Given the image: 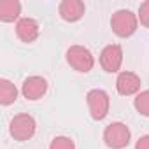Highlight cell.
<instances>
[{"mask_svg":"<svg viewBox=\"0 0 149 149\" xmlns=\"http://www.w3.org/2000/svg\"><path fill=\"white\" fill-rule=\"evenodd\" d=\"M123 63V49L118 44L105 46L100 53V65L105 72H118Z\"/></svg>","mask_w":149,"mask_h":149,"instance_id":"obj_6","label":"cell"},{"mask_svg":"<svg viewBox=\"0 0 149 149\" xmlns=\"http://www.w3.org/2000/svg\"><path fill=\"white\" fill-rule=\"evenodd\" d=\"M49 149H76V144L68 137H54L49 144Z\"/></svg>","mask_w":149,"mask_h":149,"instance_id":"obj_14","label":"cell"},{"mask_svg":"<svg viewBox=\"0 0 149 149\" xmlns=\"http://www.w3.org/2000/svg\"><path fill=\"white\" fill-rule=\"evenodd\" d=\"M133 105H135V109H137L142 116H147V118H149V90L140 91V93L135 97Z\"/></svg>","mask_w":149,"mask_h":149,"instance_id":"obj_13","label":"cell"},{"mask_svg":"<svg viewBox=\"0 0 149 149\" xmlns=\"http://www.w3.org/2000/svg\"><path fill=\"white\" fill-rule=\"evenodd\" d=\"M86 100H88V107H90V112H91V118L100 121L107 116L109 112V95L104 91V90H91L88 91L86 95Z\"/></svg>","mask_w":149,"mask_h":149,"instance_id":"obj_5","label":"cell"},{"mask_svg":"<svg viewBox=\"0 0 149 149\" xmlns=\"http://www.w3.org/2000/svg\"><path fill=\"white\" fill-rule=\"evenodd\" d=\"M67 61L74 70L83 72V74L90 72L95 65V58L91 51L84 46H70L67 49Z\"/></svg>","mask_w":149,"mask_h":149,"instance_id":"obj_2","label":"cell"},{"mask_svg":"<svg viewBox=\"0 0 149 149\" xmlns=\"http://www.w3.org/2000/svg\"><path fill=\"white\" fill-rule=\"evenodd\" d=\"M104 142L111 149H123L130 144V130L125 123H111L104 130Z\"/></svg>","mask_w":149,"mask_h":149,"instance_id":"obj_3","label":"cell"},{"mask_svg":"<svg viewBox=\"0 0 149 149\" xmlns=\"http://www.w3.org/2000/svg\"><path fill=\"white\" fill-rule=\"evenodd\" d=\"M135 149H149V135H144L137 140Z\"/></svg>","mask_w":149,"mask_h":149,"instance_id":"obj_16","label":"cell"},{"mask_svg":"<svg viewBox=\"0 0 149 149\" xmlns=\"http://www.w3.org/2000/svg\"><path fill=\"white\" fill-rule=\"evenodd\" d=\"M137 25H139V18L128 11V9H121V11H116L111 18V28L112 32L118 35V37H130L135 33L137 30Z\"/></svg>","mask_w":149,"mask_h":149,"instance_id":"obj_1","label":"cell"},{"mask_svg":"<svg viewBox=\"0 0 149 149\" xmlns=\"http://www.w3.org/2000/svg\"><path fill=\"white\" fill-rule=\"evenodd\" d=\"M40 26L33 18H21L16 25V33L23 42H33L39 37Z\"/></svg>","mask_w":149,"mask_h":149,"instance_id":"obj_10","label":"cell"},{"mask_svg":"<svg viewBox=\"0 0 149 149\" xmlns=\"http://www.w3.org/2000/svg\"><path fill=\"white\" fill-rule=\"evenodd\" d=\"M16 98H18V88L7 79H0V104L9 105Z\"/></svg>","mask_w":149,"mask_h":149,"instance_id":"obj_12","label":"cell"},{"mask_svg":"<svg viewBox=\"0 0 149 149\" xmlns=\"http://www.w3.org/2000/svg\"><path fill=\"white\" fill-rule=\"evenodd\" d=\"M116 88L119 95L130 97L140 91V77L133 72H119V76L116 79Z\"/></svg>","mask_w":149,"mask_h":149,"instance_id":"obj_8","label":"cell"},{"mask_svg":"<svg viewBox=\"0 0 149 149\" xmlns=\"http://www.w3.org/2000/svg\"><path fill=\"white\" fill-rule=\"evenodd\" d=\"M35 128H37L35 119H33L30 114H18V116L13 118V121H11V125H9L11 135H13L16 140H19V142L32 139V137L35 135Z\"/></svg>","mask_w":149,"mask_h":149,"instance_id":"obj_4","label":"cell"},{"mask_svg":"<svg viewBox=\"0 0 149 149\" xmlns=\"http://www.w3.org/2000/svg\"><path fill=\"white\" fill-rule=\"evenodd\" d=\"M19 13H21V4L18 0H4V2H0V19L2 21L11 23L18 19Z\"/></svg>","mask_w":149,"mask_h":149,"instance_id":"obj_11","label":"cell"},{"mask_svg":"<svg viewBox=\"0 0 149 149\" xmlns=\"http://www.w3.org/2000/svg\"><path fill=\"white\" fill-rule=\"evenodd\" d=\"M46 91H47V81L40 76H30L28 79L23 81L21 93L28 100H39L46 95Z\"/></svg>","mask_w":149,"mask_h":149,"instance_id":"obj_7","label":"cell"},{"mask_svg":"<svg viewBox=\"0 0 149 149\" xmlns=\"http://www.w3.org/2000/svg\"><path fill=\"white\" fill-rule=\"evenodd\" d=\"M60 16L61 19L68 21V23H74V21H79L83 16H84V4L81 0H63L60 4Z\"/></svg>","mask_w":149,"mask_h":149,"instance_id":"obj_9","label":"cell"},{"mask_svg":"<svg viewBox=\"0 0 149 149\" xmlns=\"http://www.w3.org/2000/svg\"><path fill=\"white\" fill-rule=\"evenodd\" d=\"M139 19H140V25L149 28V0L144 2V4H140V7H139Z\"/></svg>","mask_w":149,"mask_h":149,"instance_id":"obj_15","label":"cell"}]
</instances>
